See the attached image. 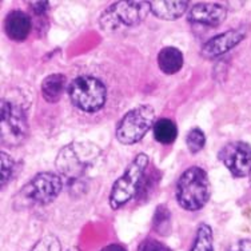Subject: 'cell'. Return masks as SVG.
Masks as SVG:
<instances>
[{"instance_id":"obj_26","label":"cell","mask_w":251,"mask_h":251,"mask_svg":"<svg viewBox=\"0 0 251 251\" xmlns=\"http://www.w3.org/2000/svg\"><path fill=\"white\" fill-rule=\"evenodd\" d=\"M249 176H250V186H251V173H250V175H249Z\"/></svg>"},{"instance_id":"obj_2","label":"cell","mask_w":251,"mask_h":251,"mask_svg":"<svg viewBox=\"0 0 251 251\" xmlns=\"http://www.w3.org/2000/svg\"><path fill=\"white\" fill-rule=\"evenodd\" d=\"M63 182L53 173H39L15 195V206L20 208L46 206L62 191Z\"/></svg>"},{"instance_id":"obj_7","label":"cell","mask_w":251,"mask_h":251,"mask_svg":"<svg viewBox=\"0 0 251 251\" xmlns=\"http://www.w3.org/2000/svg\"><path fill=\"white\" fill-rule=\"evenodd\" d=\"M28 135V121L25 110L10 100H1L0 138L7 147L20 146Z\"/></svg>"},{"instance_id":"obj_21","label":"cell","mask_w":251,"mask_h":251,"mask_svg":"<svg viewBox=\"0 0 251 251\" xmlns=\"http://www.w3.org/2000/svg\"><path fill=\"white\" fill-rule=\"evenodd\" d=\"M1 187H4L5 184H8V182L12 178L15 169V162L11 158L10 155L5 154L4 151H1Z\"/></svg>"},{"instance_id":"obj_8","label":"cell","mask_w":251,"mask_h":251,"mask_svg":"<svg viewBox=\"0 0 251 251\" xmlns=\"http://www.w3.org/2000/svg\"><path fill=\"white\" fill-rule=\"evenodd\" d=\"M218 158L235 178L249 176L251 173V146L246 142L227 143L219 151Z\"/></svg>"},{"instance_id":"obj_6","label":"cell","mask_w":251,"mask_h":251,"mask_svg":"<svg viewBox=\"0 0 251 251\" xmlns=\"http://www.w3.org/2000/svg\"><path fill=\"white\" fill-rule=\"evenodd\" d=\"M150 11L149 1H118L100 15L99 25L104 31L139 25Z\"/></svg>"},{"instance_id":"obj_22","label":"cell","mask_w":251,"mask_h":251,"mask_svg":"<svg viewBox=\"0 0 251 251\" xmlns=\"http://www.w3.org/2000/svg\"><path fill=\"white\" fill-rule=\"evenodd\" d=\"M138 251H171V249L154 238H146L139 243Z\"/></svg>"},{"instance_id":"obj_14","label":"cell","mask_w":251,"mask_h":251,"mask_svg":"<svg viewBox=\"0 0 251 251\" xmlns=\"http://www.w3.org/2000/svg\"><path fill=\"white\" fill-rule=\"evenodd\" d=\"M158 66L166 75H173L183 67V53L176 47H164L158 53Z\"/></svg>"},{"instance_id":"obj_20","label":"cell","mask_w":251,"mask_h":251,"mask_svg":"<svg viewBox=\"0 0 251 251\" xmlns=\"http://www.w3.org/2000/svg\"><path fill=\"white\" fill-rule=\"evenodd\" d=\"M29 251H62V245L55 235H47L36 242Z\"/></svg>"},{"instance_id":"obj_24","label":"cell","mask_w":251,"mask_h":251,"mask_svg":"<svg viewBox=\"0 0 251 251\" xmlns=\"http://www.w3.org/2000/svg\"><path fill=\"white\" fill-rule=\"evenodd\" d=\"M227 251H251V241L241 239V241L234 242L231 246L227 249Z\"/></svg>"},{"instance_id":"obj_17","label":"cell","mask_w":251,"mask_h":251,"mask_svg":"<svg viewBox=\"0 0 251 251\" xmlns=\"http://www.w3.org/2000/svg\"><path fill=\"white\" fill-rule=\"evenodd\" d=\"M152 227H154V231L162 237L169 235L171 232V213L166 204H159L155 210Z\"/></svg>"},{"instance_id":"obj_15","label":"cell","mask_w":251,"mask_h":251,"mask_svg":"<svg viewBox=\"0 0 251 251\" xmlns=\"http://www.w3.org/2000/svg\"><path fill=\"white\" fill-rule=\"evenodd\" d=\"M67 77L63 74H52L44 77L42 83V95L44 100L49 103H56L62 98V94L66 88Z\"/></svg>"},{"instance_id":"obj_9","label":"cell","mask_w":251,"mask_h":251,"mask_svg":"<svg viewBox=\"0 0 251 251\" xmlns=\"http://www.w3.org/2000/svg\"><path fill=\"white\" fill-rule=\"evenodd\" d=\"M245 39V32L241 29H230L223 34L214 36L203 44L201 55L206 59L217 58L219 55L230 51Z\"/></svg>"},{"instance_id":"obj_4","label":"cell","mask_w":251,"mask_h":251,"mask_svg":"<svg viewBox=\"0 0 251 251\" xmlns=\"http://www.w3.org/2000/svg\"><path fill=\"white\" fill-rule=\"evenodd\" d=\"M68 97L80 111L94 114L104 106L107 98L106 86L94 76H77L68 86Z\"/></svg>"},{"instance_id":"obj_27","label":"cell","mask_w":251,"mask_h":251,"mask_svg":"<svg viewBox=\"0 0 251 251\" xmlns=\"http://www.w3.org/2000/svg\"><path fill=\"white\" fill-rule=\"evenodd\" d=\"M67 251H77V250H67Z\"/></svg>"},{"instance_id":"obj_18","label":"cell","mask_w":251,"mask_h":251,"mask_svg":"<svg viewBox=\"0 0 251 251\" xmlns=\"http://www.w3.org/2000/svg\"><path fill=\"white\" fill-rule=\"evenodd\" d=\"M190 251H214L213 230L206 223H201Z\"/></svg>"},{"instance_id":"obj_11","label":"cell","mask_w":251,"mask_h":251,"mask_svg":"<svg viewBox=\"0 0 251 251\" xmlns=\"http://www.w3.org/2000/svg\"><path fill=\"white\" fill-rule=\"evenodd\" d=\"M56 166L62 171V174H64L66 176L76 178L87 167V163H86L84 156L79 155L77 146H75V143H74V145L64 147L60 151L58 159H56Z\"/></svg>"},{"instance_id":"obj_23","label":"cell","mask_w":251,"mask_h":251,"mask_svg":"<svg viewBox=\"0 0 251 251\" xmlns=\"http://www.w3.org/2000/svg\"><path fill=\"white\" fill-rule=\"evenodd\" d=\"M32 12L35 16H43L46 15L47 10H49V1H34V3H29Z\"/></svg>"},{"instance_id":"obj_13","label":"cell","mask_w":251,"mask_h":251,"mask_svg":"<svg viewBox=\"0 0 251 251\" xmlns=\"http://www.w3.org/2000/svg\"><path fill=\"white\" fill-rule=\"evenodd\" d=\"M150 11L163 20H176L187 11L188 1H149Z\"/></svg>"},{"instance_id":"obj_12","label":"cell","mask_w":251,"mask_h":251,"mask_svg":"<svg viewBox=\"0 0 251 251\" xmlns=\"http://www.w3.org/2000/svg\"><path fill=\"white\" fill-rule=\"evenodd\" d=\"M31 27V19L23 11L14 10L5 16L4 32L14 42H23L28 38Z\"/></svg>"},{"instance_id":"obj_1","label":"cell","mask_w":251,"mask_h":251,"mask_svg":"<svg viewBox=\"0 0 251 251\" xmlns=\"http://www.w3.org/2000/svg\"><path fill=\"white\" fill-rule=\"evenodd\" d=\"M175 197L179 206L187 211H198L210 199V180L207 173L193 166L182 173L176 182Z\"/></svg>"},{"instance_id":"obj_3","label":"cell","mask_w":251,"mask_h":251,"mask_svg":"<svg viewBox=\"0 0 251 251\" xmlns=\"http://www.w3.org/2000/svg\"><path fill=\"white\" fill-rule=\"evenodd\" d=\"M147 166H149V156L145 152H140L128 164V167L126 169L121 178L116 179L108 197V203L112 210L121 208L138 195L142 188V183L145 180Z\"/></svg>"},{"instance_id":"obj_5","label":"cell","mask_w":251,"mask_h":251,"mask_svg":"<svg viewBox=\"0 0 251 251\" xmlns=\"http://www.w3.org/2000/svg\"><path fill=\"white\" fill-rule=\"evenodd\" d=\"M155 125V110L149 104L138 106L127 112L116 126L115 136L119 143L135 145L145 138Z\"/></svg>"},{"instance_id":"obj_10","label":"cell","mask_w":251,"mask_h":251,"mask_svg":"<svg viewBox=\"0 0 251 251\" xmlns=\"http://www.w3.org/2000/svg\"><path fill=\"white\" fill-rule=\"evenodd\" d=\"M226 18V8L218 3H197L188 12V22L217 27Z\"/></svg>"},{"instance_id":"obj_25","label":"cell","mask_w":251,"mask_h":251,"mask_svg":"<svg viewBox=\"0 0 251 251\" xmlns=\"http://www.w3.org/2000/svg\"><path fill=\"white\" fill-rule=\"evenodd\" d=\"M100 251H126V249L122 245H118V243H112V245H108V246L103 247Z\"/></svg>"},{"instance_id":"obj_16","label":"cell","mask_w":251,"mask_h":251,"mask_svg":"<svg viewBox=\"0 0 251 251\" xmlns=\"http://www.w3.org/2000/svg\"><path fill=\"white\" fill-rule=\"evenodd\" d=\"M152 132L154 139L160 145H171L178 138V127L175 122L169 118H162L155 122Z\"/></svg>"},{"instance_id":"obj_19","label":"cell","mask_w":251,"mask_h":251,"mask_svg":"<svg viewBox=\"0 0 251 251\" xmlns=\"http://www.w3.org/2000/svg\"><path fill=\"white\" fill-rule=\"evenodd\" d=\"M186 145H187L188 151L191 154H197L202 150L204 145H206V136L201 128L194 127L188 131L187 136H186Z\"/></svg>"}]
</instances>
